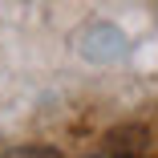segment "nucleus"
I'll return each mask as SVG.
<instances>
[{"mask_svg": "<svg viewBox=\"0 0 158 158\" xmlns=\"http://www.w3.org/2000/svg\"><path fill=\"white\" fill-rule=\"evenodd\" d=\"M81 53H85L89 61H114V57L126 53V37L118 33V28H110V24H98V28H89V33H85Z\"/></svg>", "mask_w": 158, "mask_h": 158, "instance_id": "nucleus-1", "label": "nucleus"}, {"mask_svg": "<svg viewBox=\"0 0 158 158\" xmlns=\"http://www.w3.org/2000/svg\"><path fill=\"white\" fill-rule=\"evenodd\" d=\"M89 158H106V154H89Z\"/></svg>", "mask_w": 158, "mask_h": 158, "instance_id": "nucleus-2", "label": "nucleus"}]
</instances>
